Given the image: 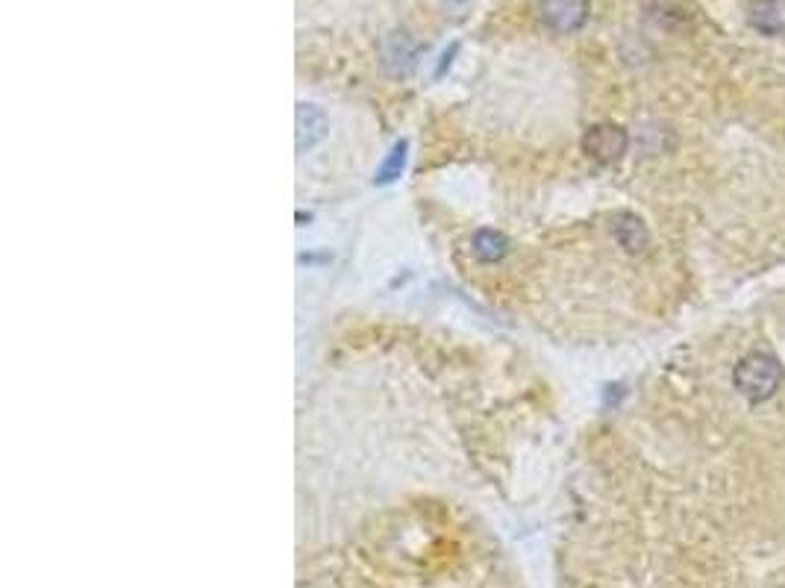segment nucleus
Segmentation results:
<instances>
[{
    "label": "nucleus",
    "instance_id": "12",
    "mask_svg": "<svg viewBox=\"0 0 785 588\" xmlns=\"http://www.w3.org/2000/svg\"><path fill=\"white\" fill-rule=\"evenodd\" d=\"M453 3H465V0H453Z\"/></svg>",
    "mask_w": 785,
    "mask_h": 588
},
{
    "label": "nucleus",
    "instance_id": "8",
    "mask_svg": "<svg viewBox=\"0 0 785 588\" xmlns=\"http://www.w3.org/2000/svg\"><path fill=\"white\" fill-rule=\"evenodd\" d=\"M471 251H474V256L480 262H501L503 256H506V251H510V242L503 239V233H497V230H480V233L474 235V242H471Z\"/></svg>",
    "mask_w": 785,
    "mask_h": 588
},
{
    "label": "nucleus",
    "instance_id": "11",
    "mask_svg": "<svg viewBox=\"0 0 785 588\" xmlns=\"http://www.w3.org/2000/svg\"><path fill=\"white\" fill-rule=\"evenodd\" d=\"M456 51H460V44H453L451 51L447 53H442V62H439V68H435V77H442L447 68H451V62H453V57H456Z\"/></svg>",
    "mask_w": 785,
    "mask_h": 588
},
{
    "label": "nucleus",
    "instance_id": "1",
    "mask_svg": "<svg viewBox=\"0 0 785 588\" xmlns=\"http://www.w3.org/2000/svg\"><path fill=\"white\" fill-rule=\"evenodd\" d=\"M733 386L742 397H747L751 404H762L777 395V388L783 386V365L774 353L753 351L738 359L733 371Z\"/></svg>",
    "mask_w": 785,
    "mask_h": 588
},
{
    "label": "nucleus",
    "instance_id": "4",
    "mask_svg": "<svg viewBox=\"0 0 785 588\" xmlns=\"http://www.w3.org/2000/svg\"><path fill=\"white\" fill-rule=\"evenodd\" d=\"M747 24L762 36L785 33V0H747L744 7Z\"/></svg>",
    "mask_w": 785,
    "mask_h": 588
},
{
    "label": "nucleus",
    "instance_id": "6",
    "mask_svg": "<svg viewBox=\"0 0 785 588\" xmlns=\"http://www.w3.org/2000/svg\"><path fill=\"white\" fill-rule=\"evenodd\" d=\"M612 235H615V242H618L627 253H633V256L651 247L647 224H644L638 215H633V212H621L618 219H615V224H612Z\"/></svg>",
    "mask_w": 785,
    "mask_h": 588
},
{
    "label": "nucleus",
    "instance_id": "7",
    "mask_svg": "<svg viewBox=\"0 0 785 588\" xmlns=\"http://www.w3.org/2000/svg\"><path fill=\"white\" fill-rule=\"evenodd\" d=\"M385 65L392 68L394 74H406L412 65H415V57H419V44L412 42L406 33H394L389 42H385Z\"/></svg>",
    "mask_w": 785,
    "mask_h": 588
},
{
    "label": "nucleus",
    "instance_id": "3",
    "mask_svg": "<svg viewBox=\"0 0 785 588\" xmlns=\"http://www.w3.org/2000/svg\"><path fill=\"white\" fill-rule=\"evenodd\" d=\"M539 16H542L544 27L553 33H580L592 18V0H542Z\"/></svg>",
    "mask_w": 785,
    "mask_h": 588
},
{
    "label": "nucleus",
    "instance_id": "10",
    "mask_svg": "<svg viewBox=\"0 0 785 588\" xmlns=\"http://www.w3.org/2000/svg\"><path fill=\"white\" fill-rule=\"evenodd\" d=\"M406 148L410 144L406 142H397L389 151V156L383 160V165L376 169V174H374V183H380V185H385V183H394L397 176L403 174V165H406Z\"/></svg>",
    "mask_w": 785,
    "mask_h": 588
},
{
    "label": "nucleus",
    "instance_id": "5",
    "mask_svg": "<svg viewBox=\"0 0 785 588\" xmlns=\"http://www.w3.org/2000/svg\"><path fill=\"white\" fill-rule=\"evenodd\" d=\"M326 130V115L312 103H301L298 107V153H310L315 144L324 142Z\"/></svg>",
    "mask_w": 785,
    "mask_h": 588
},
{
    "label": "nucleus",
    "instance_id": "9",
    "mask_svg": "<svg viewBox=\"0 0 785 588\" xmlns=\"http://www.w3.org/2000/svg\"><path fill=\"white\" fill-rule=\"evenodd\" d=\"M651 16L660 21L662 27H685L692 24V3L688 0H653Z\"/></svg>",
    "mask_w": 785,
    "mask_h": 588
},
{
    "label": "nucleus",
    "instance_id": "2",
    "mask_svg": "<svg viewBox=\"0 0 785 588\" xmlns=\"http://www.w3.org/2000/svg\"><path fill=\"white\" fill-rule=\"evenodd\" d=\"M583 151L588 160L612 165L630 151V133L621 124H612V121L592 124L583 135Z\"/></svg>",
    "mask_w": 785,
    "mask_h": 588
}]
</instances>
